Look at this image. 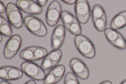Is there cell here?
Here are the masks:
<instances>
[{"mask_svg": "<svg viewBox=\"0 0 126 84\" xmlns=\"http://www.w3.org/2000/svg\"><path fill=\"white\" fill-rule=\"evenodd\" d=\"M74 41L76 49L83 56L90 59L95 57L96 51L94 47L88 38L80 34L76 36Z\"/></svg>", "mask_w": 126, "mask_h": 84, "instance_id": "cell-1", "label": "cell"}, {"mask_svg": "<svg viewBox=\"0 0 126 84\" xmlns=\"http://www.w3.org/2000/svg\"><path fill=\"white\" fill-rule=\"evenodd\" d=\"M24 23L27 29L33 34L43 37L47 34V28L44 23L39 18L32 15L26 16Z\"/></svg>", "mask_w": 126, "mask_h": 84, "instance_id": "cell-2", "label": "cell"}, {"mask_svg": "<svg viewBox=\"0 0 126 84\" xmlns=\"http://www.w3.org/2000/svg\"><path fill=\"white\" fill-rule=\"evenodd\" d=\"M21 67L27 76L34 80H43L46 75L41 67L32 62L25 61L22 63Z\"/></svg>", "mask_w": 126, "mask_h": 84, "instance_id": "cell-3", "label": "cell"}, {"mask_svg": "<svg viewBox=\"0 0 126 84\" xmlns=\"http://www.w3.org/2000/svg\"><path fill=\"white\" fill-rule=\"evenodd\" d=\"M6 15L8 20L15 28L19 29L22 26L24 20L20 9L16 4L10 2L6 7Z\"/></svg>", "mask_w": 126, "mask_h": 84, "instance_id": "cell-4", "label": "cell"}, {"mask_svg": "<svg viewBox=\"0 0 126 84\" xmlns=\"http://www.w3.org/2000/svg\"><path fill=\"white\" fill-rule=\"evenodd\" d=\"M62 7L59 2L54 0L49 5L46 14V22L49 26L53 27L56 25L61 17Z\"/></svg>", "mask_w": 126, "mask_h": 84, "instance_id": "cell-5", "label": "cell"}, {"mask_svg": "<svg viewBox=\"0 0 126 84\" xmlns=\"http://www.w3.org/2000/svg\"><path fill=\"white\" fill-rule=\"evenodd\" d=\"M22 39L18 34L12 35L6 43L4 49L3 55L6 59L13 58L17 53L21 47Z\"/></svg>", "mask_w": 126, "mask_h": 84, "instance_id": "cell-6", "label": "cell"}, {"mask_svg": "<svg viewBox=\"0 0 126 84\" xmlns=\"http://www.w3.org/2000/svg\"><path fill=\"white\" fill-rule=\"evenodd\" d=\"M76 18L79 22L85 24L88 21L91 15L90 6L87 0H77L75 6Z\"/></svg>", "mask_w": 126, "mask_h": 84, "instance_id": "cell-7", "label": "cell"}, {"mask_svg": "<svg viewBox=\"0 0 126 84\" xmlns=\"http://www.w3.org/2000/svg\"><path fill=\"white\" fill-rule=\"evenodd\" d=\"M69 64L72 72L76 76L83 80L88 78L89 75V69L81 60L77 58H73L70 60Z\"/></svg>", "mask_w": 126, "mask_h": 84, "instance_id": "cell-8", "label": "cell"}, {"mask_svg": "<svg viewBox=\"0 0 126 84\" xmlns=\"http://www.w3.org/2000/svg\"><path fill=\"white\" fill-rule=\"evenodd\" d=\"M62 52L60 49L53 50L44 58L41 67L44 70L53 68L61 60Z\"/></svg>", "mask_w": 126, "mask_h": 84, "instance_id": "cell-9", "label": "cell"}, {"mask_svg": "<svg viewBox=\"0 0 126 84\" xmlns=\"http://www.w3.org/2000/svg\"><path fill=\"white\" fill-rule=\"evenodd\" d=\"M65 35V27L62 25H57L54 30L51 36L52 48L53 50L59 49L62 45Z\"/></svg>", "mask_w": 126, "mask_h": 84, "instance_id": "cell-10", "label": "cell"}, {"mask_svg": "<svg viewBox=\"0 0 126 84\" xmlns=\"http://www.w3.org/2000/svg\"><path fill=\"white\" fill-rule=\"evenodd\" d=\"M111 28L116 30L121 29L126 25V11L121 12L112 19L110 22Z\"/></svg>", "mask_w": 126, "mask_h": 84, "instance_id": "cell-11", "label": "cell"}, {"mask_svg": "<svg viewBox=\"0 0 126 84\" xmlns=\"http://www.w3.org/2000/svg\"><path fill=\"white\" fill-rule=\"evenodd\" d=\"M0 32L2 35L6 37L11 36L12 33L10 23L1 15H0Z\"/></svg>", "mask_w": 126, "mask_h": 84, "instance_id": "cell-12", "label": "cell"}, {"mask_svg": "<svg viewBox=\"0 0 126 84\" xmlns=\"http://www.w3.org/2000/svg\"><path fill=\"white\" fill-rule=\"evenodd\" d=\"M19 56L20 58L26 61H35L33 53V46L26 47L20 52Z\"/></svg>", "mask_w": 126, "mask_h": 84, "instance_id": "cell-13", "label": "cell"}, {"mask_svg": "<svg viewBox=\"0 0 126 84\" xmlns=\"http://www.w3.org/2000/svg\"><path fill=\"white\" fill-rule=\"evenodd\" d=\"M61 18L63 26L66 28L77 19L71 13L66 10L62 11Z\"/></svg>", "mask_w": 126, "mask_h": 84, "instance_id": "cell-14", "label": "cell"}, {"mask_svg": "<svg viewBox=\"0 0 126 84\" xmlns=\"http://www.w3.org/2000/svg\"><path fill=\"white\" fill-rule=\"evenodd\" d=\"M92 19L102 18L107 19L105 12L100 5L96 4L93 7L91 11Z\"/></svg>", "mask_w": 126, "mask_h": 84, "instance_id": "cell-15", "label": "cell"}, {"mask_svg": "<svg viewBox=\"0 0 126 84\" xmlns=\"http://www.w3.org/2000/svg\"><path fill=\"white\" fill-rule=\"evenodd\" d=\"M23 71L19 68L10 66L8 72L9 80H14L21 78L23 75Z\"/></svg>", "mask_w": 126, "mask_h": 84, "instance_id": "cell-16", "label": "cell"}, {"mask_svg": "<svg viewBox=\"0 0 126 84\" xmlns=\"http://www.w3.org/2000/svg\"><path fill=\"white\" fill-rule=\"evenodd\" d=\"M33 53L35 61L44 58L47 55V51L43 47L34 46Z\"/></svg>", "mask_w": 126, "mask_h": 84, "instance_id": "cell-17", "label": "cell"}, {"mask_svg": "<svg viewBox=\"0 0 126 84\" xmlns=\"http://www.w3.org/2000/svg\"><path fill=\"white\" fill-rule=\"evenodd\" d=\"M104 34L106 37L111 44L121 34L116 30L111 28L106 29Z\"/></svg>", "mask_w": 126, "mask_h": 84, "instance_id": "cell-18", "label": "cell"}, {"mask_svg": "<svg viewBox=\"0 0 126 84\" xmlns=\"http://www.w3.org/2000/svg\"><path fill=\"white\" fill-rule=\"evenodd\" d=\"M77 19L66 29L72 34L76 36L79 35L82 32L81 27Z\"/></svg>", "mask_w": 126, "mask_h": 84, "instance_id": "cell-19", "label": "cell"}, {"mask_svg": "<svg viewBox=\"0 0 126 84\" xmlns=\"http://www.w3.org/2000/svg\"><path fill=\"white\" fill-rule=\"evenodd\" d=\"M43 10L42 7L37 3L31 0L27 13L33 15H37L41 13Z\"/></svg>", "mask_w": 126, "mask_h": 84, "instance_id": "cell-20", "label": "cell"}, {"mask_svg": "<svg viewBox=\"0 0 126 84\" xmlns=\"http://www.w3.org/2000/svg\"><path fill=\"white\" fill-rule=\"evenodd\" d=\"M54 75L60 80L63 77L65 71V68L63 65H56L50 70Z\"/></svg>", "mask_w": 126, "mask_h": 84, "instance_id": "cell-21", "label": "cell"}, {"mask_svg": "<svg viewBox=\"0 0 126 84\" xmlns=\"http://www.w3.org/2000/svg\"><path fill=\"white\" fill-rule=\"evenodd\" d=\"M92 20L95 28L97 31L102 32L105 30L107 25V19L101 18Z\"/></svg>", "mask_w": 126, "mask_h": 84, "instance_id": "cell-22", "label": "cell"}, {"mask_svg": "<svg viewBox=\"0 0 126 84\" xmlns=\"http://www.w3.org/2000/svg\"><path fill=\"white\" fill-rule=\"evenodd\" d=\"M64 83V84H80L77 77L71 72L67 73L65 75Z\"/></svg>", "mask_w": 126, "mask_h": 84, "instance_id": "cell-23", "label": "cell"}, {"mask_svg": "<svg viewBox=\"0 0 126 84\" xmlns=\"http://www.w3.org/2000/svg\"><path fill=\"white\" fill-rule=\"evenodd\" d=\"M111 44L115 47L120 49L123 50L126 48V40L121 34Z\"/></svg>", "mask_w": 126, "mask_h": 84, "instance_id": "cell-24", "label": "cell"}, {"mask_svg": "<svg viewBox=\"0 0 126 84\" xmlns=\"http://www.w3.org/2000/svg\"><path fill=\"white\" fill-rule=\"evenodd\" d=\"M60 81L50 71L46 75L43 82V84H56Z\"/></svg>", "mask_w": 126, "mask_h": 84, "instance_id": "cell-25", "label": "cell"}, {"mask_svg": "<svg viewBox=\"0 0 126 84\" xmlns=\"http://www.w3.org/2000/svg\"><path fill=\"white\" fill-rule=\"evenodd\" d=\"M31 2L30 0H18L16 1V4L19 9L27 13Z\"/></svg>", "mask_w": 126, "mask_h": 84, "instance_id": "cell-26", "label": "cell"}, {"mask_svg": "<svg viewBox=\"0 0 126 84\" xmlns=\"http://www.w3.org/2000/svg\"><path fill=\"white\" fill-rule=\"evenodd\" d=\"M10 66H5L0 67V78L5 80H9L8 72Z\"/></svg>", "mask_w": 126, "mask_h": 84, "instance_id": "cell-27", "label": "cell"}, {"mask_svg": "<svg viewBox=\"0 0 126 84\" xmlns=\"http://www.w3.org/2000/svg\"><path fill=\"white\" fill-rule=\"evenodd\" d=\"M5 8L3 3L0 1V14L3 13L6 11Z\"/></svg>", "mask_w": 126, "mask_h": 84, "instance_id": "cell-28", "label": "cell"}, {"mask_svg": "<svg viewBox=\"0 0 126 84\" xmlns=\"http://www.w3.org/2000/svg\"><path fill=\"white\" fill-rule=\"evenodd\" d=\"M37 3L41 6H44L47 4L48 0H37Z\"/></svg>", "mask_w": 126, "mask_h": 84, "instance_id": "cell-29", "label": "cell"}, {"mask_svg": "<svg viewBox=\"0 0 126 84\" xmlns=\"http://www.w3.org/2000/svg\"><path fill=\"white\" fill-rule=\"evenodd\" d=\"M77 0H61L64 3L69 4H73L76 3Z\"/></svg>", "mask_w": 126, "mask_h": 84, "instance_id": "cell-30", "label": "cell"}, {"mask_svg": "<svg viewBox=\"0 0 126 84\" xmlns=\"http://www.w3.org/2000/svg\"><path fill=\"white\" fill-rule=\"evenodd\" d=\"M24 84H36L35 82L33 80H31L27 82Z\"/></svg>", "mask_w": 126, "mask_h": 84, "instance_id": "cell-31", "label": "cell"}, {"mask_svg": "<svg viewBox=\"0 0 126 84\" xmlns=\"http://www.w3.org/2000/svg\"><path fill=\"white\" fill-rule=\"evenodd\" d=\"M99 84H112L111 82L109 80H106L103 81Z\"/></svg>", "mask_w": 126, "mask_h": 84, "instance_id": "cell-32", "label": "cell"}, {"mask_svg": "<svg viewBox=\"0 0 126 84\" xmlns=\"http://www.w3.org/2000/svg\"><path fill=\"white\" fill-rule=\"evenodd\" d=\"M0 84H11L7 80H3L1 81L0 82Z\"/></svg>", "mask_w": 126, "mask_h": 84, "instance_id": "cell-33", "label": "cell"}, {"mask_svg": "<svg viewBox=\"0 0 126 84\" xmlns=\"http://www.w3.org/2000/svg\"><path fill=\"white\" fill-rule=\"evenodd\" d=\"M120 84H126V79L123 81Z\"/></svg>", "mask_w": 126, "mask_h": 84, "instance_id": "cell-34", "label": "cell"}, {"mask_svg": "<svg viewBox=\"0 0 126 84\" xmlns=\"http://www.w3.org/2000/svg\"><path fill=\"white\" fill-rule=\"evenodd\" d=\"M2 35L0 34V42H1L2 39Z\"/></svg>", "mask_w": 126, "mask_h": 84, "instance_id": "cell-35", "label": "cell"}, {"mask_svg": "<svg viewBox=\"0 0 126 84\" xmlns=\"http://www.w3.org/2000/svg\"></svg>", "mask_w": 126, "mask_h": 84, "instance_id": "cell-36", "label": "cell"}]
</instances>
